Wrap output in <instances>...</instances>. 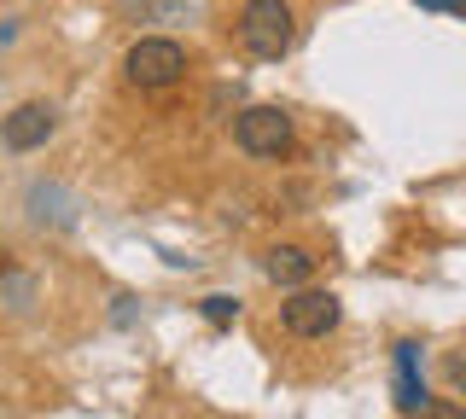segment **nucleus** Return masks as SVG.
Returning <instances> with one entry per match:
<instances>
[{
	"label": "nucleus",
	"instance_id": "nucleus-1",
	"mask_svg": "<svg viewBox=\"0 0 466 419\" xmlns=\"http://www.w3.org/2000/svg\"><path fill=\"white\" fill-rule=\"evenodd\" d=\"M239 41H245V53H251V59H286L291 41H298V18H291L286 0H245Z\"/></svg>",
	"mask_w": 466,
	"mask_h": 419
},
{
	"label": "nucleus",
	"instance_id": "nucleus-2",
	"mask_svg": "<svg viewBox=\"0 0 466 419\" xmlns=\"http://www.w3.org/2000/svg\"><path fill=\"white\" fill-rule=\"evenodd\" d=\"M123 76L135 88H169V82L187 76V47L169 35H140L135 47L123 53Z\"/></svg>",
	"mask_w": 466,
	"mask_h": 419
},
{
	"label": "nucleus",
	"instance_id": "nucleus-3",
	"mask_svg": "<svg viewBox=\"0 0 466 419\" xmlns=\"http://www.w3.org/2000/svg\"><path fill=\"white\" fill-rule=\"evenodd\" d=\"M233 140L251 157H286L291 152V117L280 105H245L233 117Z\"/></svg>",
	"mask_w": 466,
	"mask_h": 419
},
{
	"label": "nucleus",
	"instance_id": "nucleus-4",
	"mask_svg": "<svg viewBox=\"0 0 466 419\" xmlns=\"http://www.w3.org/2000/svg\"><path fill=\"white\" fill-rule=\"evenodd\" d=\"M339 321H344V303L332 292H309V285H298V292L280 303V326L291 332V338H327Z\"/></svg>",
	"mask_w": 466,
	"mask_h": 419
},
{
	"label": "nucleus",
	"instance_id": "nucleus-5",
	"mask_svg": "<svg viewBox=\"0 0 466 419\" xmlns=\"http://www.w3.org/2000/svg\"><path fill=\"white\" fill-rule=\"evenodd\" d=\"M58 128V111L47 105V99H29V105H18L6 123H0V140H6V152H35L47 146Z\"/></svg>",
	"mask_w": 466,
	"mask_h": 419
},
{
	"label": "nucleus",
	"instance_id": "nucleus-6",
	"mask_svg": "<svg viewBox=\"0 0 466 419\" xmlns=\"http://www.w3.org/2000/svg\"><path fill=\"white\" fill-rule=\"evenodd\" d=\"M128 24H187L204 18V0H123Z\"/></svg>",
	"mask_w": 466,
	"mask_h": 419
},
{
	"label": "nucleus",
	"instance_id": "nucleus-7",
	"mask_svg": "<svg viewBox=\"0 0 466 419\" xmlns=\"http://www.w3.org/2000/svg\"><path fill=\"white\" fill-rule=\"evenodd\" d=\"M426 384H420V344H397V408L420 414L426 408Z\"/></svg>",
	"mask_w": 466,
	"mask_h": 419
},
{
	"label": "nucleus",
	"instance_id": "nucleus-8",
	"mask_svg": "<svg viewBox=\"0 0 466 419\" xmlns=\"http://www.w3.org/2000/svg\"><path fill=\"white\" fill-rule=\"evenodd\" d=\"M262 274H268L274 285H303L315 274V256L303 251V244H274V251L262 256Z\"/></svg>",
	"mask_w": 466,
	"mask_h": 419
},
{
	"label": "nucleus",
	"instance_id": "nucleus-9",
	"mask_svg": "<svg viewBox=\"0 0 466 419\" xmlns=\"http://www.w3.org/2000/svg\"><path fill=\"white\" fill-rule=\"evenodd\" d=\"M233 314H239V303H233V297H204V321H210V326H228Z\"/></svg>",
	"mask_w": 466,
	"mask_h": 419
},
{
	"label": "nucleus",
	"instance_id": "nucleus-10",
	"mask_svg": "<svg viewBox=\"0 0 466 419\" xmlns=\"http://www.w3.org/2000/svg\"><path fill=\"white\" fill-rule=\"evenodd\" d=\"M414 419H466V408H461V402H426Z\"/></svg>",
	"mask_w": 466,
	"mask_h": 419
},
{
	"label": "nucleus",
	"instance_id": "nucleus-11",
	"mask_svg": "<svg viewBox=\"0 0 466 419\" xmlns=\"http://www.w3.org/2000/svg\"><path fill=\"white\" fill-rule=\"evenodd\" d=\"M414 6H426V12H461V18H466V0H414Z\"/></svg>",
	"mask_w": 466,
	"mask_h": 419
},
{
	"label": "nucleus",
	"instance_id": "nucleus-12",
	"mask_svg": "<svg viewBox=\"0 0 466 419\" xmlns=\"http://www.w3.org/2000/svg\"><path fill=\"white\" fill-rule=\"evenodd\" d=\"M449 384H455L461 396H466V355H455V361H449Z\"/></svg>",
	"mask_w": 466,
	"mask_h": 419
}]
</instances>
